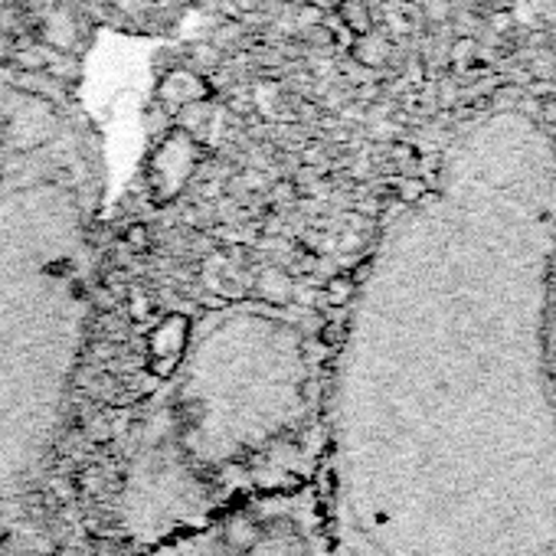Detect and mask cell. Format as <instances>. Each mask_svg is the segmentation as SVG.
Returning <instances> with one entry per match:
<instances>
[{"label": "cell", "mask_w": 556, "mask_h": 556, "mask_svg": "<svg viewBox=\"0 0 556 556\" xmlns=\"http://www.w3.org/2000/svg\"><path fill=\"white\" fill-rule=\"evenodd\" d=\"M321 452L318 367L190 370L135 432L118 520L151 546L245 497L308 484Z\"/></svg>", "instance_id": "1"}, {"label": "cell", "mask_w": 556, "mask_h": 556, "mask_svg": "<svg viewBox=\"0 0 556 556\" xmlns=\"http://www.w3.org/2000/svg\"><path fill=\"white\" fill-rule=\"evenodd\" d=\"M151 556H334L331 523L312 484L245 497L157 543Z\"/></svg>", "instance_id": "2"}, {"label": "cell", "mask_w": 556, "mask_h": 556, "mask_svg": "<svg viewBox=\"0 0 556 556\" xmlns=\"http://www.w3.org/2000/svg\"><path fill=\"white\" fill-rule=\"evenodd\" d=\"M200 161V148L190 138V131H170L161 138V148L151 157L148 167V180H151V193L154 203H170L180 197V190L187 187L190 174L197 170Z\"/></svg>", "instance_id": "3"}, {"label": "cell", "mask_w": 556, "mask_h": 556, "mask_svg": "<svg viewBox=\"0 0 556 556\" xmlns=\"http://www.w3.org/2000/svg\"><path fill=\"white\" fill-rule=\"evenodd\" d=\"M190 344V318L184 315H167L148 338V351H151V367L157 377H174V370L184 364Z\"/></svg>", "instance_id": "4"}, {"label": "cell", "mask_w": 556, "mask_h": 556, "mask_svg": "<svg viewBox=\"0 0 556 556\" xmlns=\"http://www.w3.org/2000/svg\"><path fill=\"white\" fill-rule=\"evenodd\" d=\"M210 96V83H203L200 76L187 73V70H174L164 76V83L157 86V99L167 112H180L193 102H203Z\"/></svg>", "instance_id": "5"}, {"label": "cell", "mask_w": 556, "mask_h": 556, "mask_svg": "<svg viewBox=\"0 0 556 556\" xmlns=\"http://www.w3.org/2000/svg\"><path fill=\"white\" fill-rule=\"evenodd\" d=\"M292 289H295L292 275H289L286 268H275V265L265 268V271L258 275V286H255V292H258L262 299L275 302V305L289 302V299H292Z\"/></svg>", "instance_id": "6"}, {"label": "cell", "mask_w": 556, "mask_h": 556, "mask_svg": "<svg viewBox=\"0 0 556 556\" xmlns=\"http://www.w3.org/2000/svg\"><path fill=\"white\" fill-rule=\"evenodd\" d=\"M338 17L344 24V30H351L354 37H364L374 30V14L367 0H341L338 4Z\"/></svg>", "instance_id": "7"}, {"label": "cell", "mask_w": 556, "mask_h": 556, "mask_svg": "<svg viewBox=\"0 0 556 556\" xmlns=\"http://www.w3.org/2000/svg\"><path fill=\"white\" fill-rule=\"evenodd\" d=\"M357 292V278L351 271H341V275H331L328 282H325V302L331 308H344Z\"/></svg>", "instance_id": "8"}, {"label": "cell", "mask_w": 556, "mask_h": 556, "mask_svg": "<svg viewBox=\"0 0 556 556\" xmlns=\"http://www.w3.org/2000/svg\"><path fill=\"white\" fill-rule=\"evenodd\" d=\"M11 63H14L17 70H24V73H43V70L53 66V53H50L47 47H40V43H30V47H24V50H14Z\"/></svg>", "instance_id": "9"}, {"label": "cell", "mask_w": 556, "mask_h": 556, "mask_svg": "<svg viewBox=\"0 0 556 556\" xmlns=\"http://www.w3.org/2000/svg\"><path fill=\"white\" fill-rule=\"evenodd\" d=\"M383 53H387V43H383L374 30L364 34L361 43L354 47V56H357V63H364V66H380V63H383Z\"/></svg>", "instance_id": "10"}, {"label": "cell", "mask_w": 556, "mask_h": 556, "mask_svg": "<svg viewBox=\"0 0 556 556\" xmlns=\"http://www.w3.org/2000/svg\"><path fill=\"white\" fill-rule=\"evenodd\" d=\"M122 239H125V245H128L135 255H141V252L151 249V229H148L144 223H131V226L122 232Z\"/></svg>", "instance_id": "11"}, {"label": "cell", "mask_w": 556, "mask_h": 556, "mask_svg": "<svg viewBox=\"0 0 556 556\" xmlns=\"http://www.w3.org/2000/svg\"><path fill=\"white\" fill-rule=\"evenodd\" d=\"M318 341H321L328 351L341 348V344L348 341V325H344V321H325L321 331H318Z\"/></svg>", "instance_id": "12"}, {"label": "cell", "mask_w": 556, "mask_h": 556, "mask_svg": "<svg viewBox=\"0 0 556 556\" xmlns=\"http://www.w3.org/2000/svg\"><path fill=\"white\" fill-rule=\"evenodd\" d=\"M128 305H131V315L135 318H148L151 315V295L148 292H141V289H131V295H128Z\"/></svg>", "instance_id": "13"}, {"label": "cell", "mask_w": 556, "mask_h": 556, "mask_svg": "<svg viewBox=\"0 0 556 556\" xmlns=\"http://www.w3.org/2000/svg\"><path fill=\"white\" fill-rule=\"evenodd\" d=\"M396 193H400V200L413 203V200H419V197L426 193V187H422V180H416V177H406V180H400Z\"/></svg>", "instance_id": "14"}, {"label": "cell", "mask_w": 556, "mask_h": 556, "mask_svg": "<svg viewBox=\"0 0 556 556\" xmlns=\"http://www.w3.org/2000/svg\"><path fill=\"white\" fill-rule=\"evenodd\" d=\"M295 193H299V190H295L292 180H282V184H275V187H271V200H275V203H289V200H295Z\"/></svg>", "instance_id": "15"}, {"label": "cell", "mask_w": 556, "mask_h": 556, "mask_svg": "<svg viewBox=\"0 0 556 556\" xmlns=\"http://www.w3.org/2000/svg\"><path fill=\"white\" fill-rule=\"evenodd\" d=\"M321 21V8H302V17H299V27L302 30H315Z\"/></svg>", "instance_id": "16"}, {"label": "cell", "mask_w": 556, "mask_h": 556, "mask_svg": "<svg viewBox=\"0 0 556 556\" xmlns=\"http://www.w3.org/2000/svg\"><path fill=\"white\" fill-rule=\"evenodd\" d=\"M468 53H471V43H468V40L455 47V60H458V63H462V60H468Z\"/></svg>", "instance_id": "17"}, {"label": "cell", "mask_w": 556, "mask_h": 556, "mask_svg": "<svg viewBox=\"0 0 556 556\" xmlns=\"http://www.w3.org/2000/svg\"><path fill=\"white\" fill-rule=\"evenodd\" d=\"M236 4H239V11H249V8H252V0H236Z\"/></svg>", "instance_id": "18"}, {"label": "cell", "mask_w": 556, "mask_h": 556, "mask_svg": "<svg viewBox=\"0 0 556 556\" xmlns=\"http://www.w3.org/2000/svg\"><path fill=\"white\" fill-rule=\"evenodd\" d=\"M0 167H4V144H0Z\"/></svg>", "instance_id": "19"}]
</instances>
